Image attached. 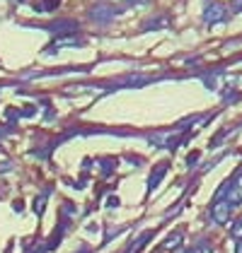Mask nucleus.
Returning <instances> with one entry per match:
<instances>
[{
  "instance_id": "1",
  "label": "nucleus",
  "mask_w": 242,
  "mask_h": 253,
  "mask_svg": "<svg viewBox=\"0 0 242 253\" xmlns=\"http://www.w3.org/2000/svg\"><path fill=\"white\" fill-rule=\"evenodd\" d=\"M230 214H233V205L225 195H218L216 203L211 205V217L216 224H230Z\"/></svg>"
},
{
  "instance_id": "2",
  "label": "nucleus",
  "mask_w": 242,
  "mask_h": 253,
  "mask_svg": "<svg viewBox=\"0 0 242 253\" xmlns=\"http://www.w3.org/2000/svg\"><path fill=\"white\" fill-rule=\"evenodd\" d=\"M228 20V7L223 2H208L203 10V22L206 24H218V22Z\"/></svg>"
},
{
  "instance_id": "3",
  "label": "nucleus",
  "mask_w": 242,
  "mask_h": 253,
  "mask_svg": "<svg viewBox=\"0 0 242 253\" xmlns=\"http://www.w3.org/2000/svg\"><path fill=\"white\" fill-rule=\"evenodd\" d=\"M225 198L230 200V205H240L242 203V174H238L233 181H228V191H225Z\"/></svg>"
},
{
  "instance_id": "4",
  "label": "nucleus",
  "mask_w": 242,
  "mask_h": 253,
  "mask_svg": "<svg viewBox=\"0 0 242 253\" xmlns=\"http://www.w3.org/2000/svg\"><path fill=\"white\" fill-rule=\"evenodd\" d=\"M182 239H184V236H182V232L170 234V236H167V241L162 244V249H165V251H175V249L182 244Z\"/></svg>"
},
{
  "instance_id": "5",
  "label": "nucleus",
  "mask_w": 242,
  "mask_h": 253,
  "mask_svg": "<svg viewBox=\"0 0 242 253\" xmlns=\"http://www.w3.org/2000/svg\"><path fill=\"white\" fill-rule=\"evenodd\" d=\"M60 46H80V41L73 39V37H70V39L65 37V39H59L56 43H51V51H56V48H60Z\"/></svg>"
},
{
  "instance_id": "6",
  "label": "nucleus",
  "mask_w": 242,
  "mask_h": 253,
  "mask_svg": "<svg viewBox=\"0 0 242 253\" xmlns=\"http://www.w3.org/2000/svg\"><path fill=\"white\" fill-rule=\"evenodd\" d=\"M165 171H167V167L162 164V167H158V171H155V174L150 176V191H153V188H155V186L160 183V178L165 176Z\"/></svg>"
},
{
  "instance_id": "7",
  "label": "nucleus",
  "mask_w": 242,
  "mask_h": 253,
  "mask_svg": "<svg viewBox=\"0 0 242 253\" xmlns=\"http://www.w3.org/2000/svg\"><path fill=\"white\" fill-rule=\"evenodd\" d=\"M230 234H233V236H235L238 241L242 239V214L238 217V219H235V222H233V227H230Z\"/></svg>"
},
{
  "instance_id": "8",
  "label": "nucleus",
  "mask_w": 242,
  "mask_h": 253,
  "mask_svg": "<svg viewBox=\"0 0 242 253\" xmlns=\"http://www.w3.org/2000/svg\"><path fill=\"white\" fill-rule=\"evenodd\" d=\"M150 236H153V234H150V232H148V234H143L141 239L136 241V246H131V249H128V251H126V253H138V249H141L143 244H145V239H150Z\"/></svg>"
},
{
  "instance_id": "9",
  "label": "nucleus",
  "mask_w": 242,
  "mask_h": 253,
  "mask_svg": "<svg viewBox=\"0 0 242 253\" xmlns=\"http://www.w3.org/2000/svg\"><path fill=\"white\" fill-rule=\"evenodd\" d=\"M233 10H235V12H242V0H233Z\"/></svg>"
},
{
  "instance_id": "10",
  "label": "nucleus",
  "mask_w": 242,
  "mask_h": 253,
  "mask_svg": "<svg viewBox=\"0 0 242 253\" xmlns=\"http://www.w3.org/2000/svg\"><path fill=\"white\" fill-rule=\"evenodd\" d=\"M235 253H242V239L238 241V251H235Z\"/></svg>"
},
{
  "instance_id": "11",
  "label": "nucleus",
  "mask_w": 242,
  "mask_h": 253,
  "mask_svg": "<svg viewBox=\"0 0 242 253\" xmlns=\"http://www.w3.org/2000/svg\"><path fill=\"white\" fill-rule=\"evenodd\" d=\"M189 253H196V251H189Z\"/></svg>"
}]
</instances>
